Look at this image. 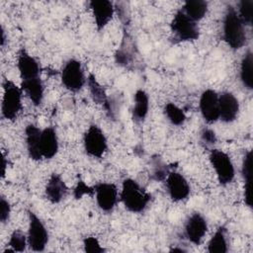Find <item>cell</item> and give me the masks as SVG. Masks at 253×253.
<instances>
[{"instance_id":"1","label":"cell","mask_w":253,"mask_h":253,"mask_svg":"<svg viewBox=\"0 0 253 253\" xmlns=\"http://www.w3.org/2000/svg\"><path fill=\"white\" fill-rule=\"evenodd\" d=\"M120 199L126 210L133 213H139L147 208L151 200V195L135 180L126 178L123 181Z\"/></svg>"},{"instance_id":"2","label":"cell","mask_w":253,"mask_h":253,"mask_svg":"<svg viewBox=\"0 0 253 253\" xmlns=\"http://www.w3.org/2000/svg\"><path fill=\"white\" fill-rule=\"evenodd\" d=\"M222 39L233 50L240 49L246 42L245 25L232 6L227 7L223 17Z\"/></svg>"},{"instance_id":"3","label":"cell","mask_w":253,"mask_h":253,"mask_svg":"<svg viewBox=\"0 0 253 253\" xmlns=\"http://www.w3.org/2000/svg\"><path fill=\"white\" fill-rule=\"evenodd\" d=\"M3 96L1 103L2 118L14 122L22 111V96L23 90L13 81L5 79L2 84Z\"/></svg>"},{"instance_id":"4","label":"cell","mask_w":253,"mask_h":253,"mask_svg":"<svg viewBox=\"0 0 253 253\" xmlns=\"http://www.w3.org/2000/svg\"><path fill=\"white\" fill-rule=\"evenodd\" d=\"M170 29L174 39L178 42H194L200 37V30L197 22L189 18L182 9L174 14L170 23Z\"/></svg>"},{"instance_id":"5","label":"cell","mask_w":253,"mask_h":253,"mask_svg":"<svg viewBox=\"0 0 253 253\" xmlns=\"http://www.w3.org/2000/svg\"><path fill=\"white\" fill-rule=\"evenodd\" d=\"M209 159L215 172L218 183L221 186L230 184L234 179L235 169L229 155L220 149H211Z\"/></svg>"},{"instance_id":"6","label":"cell","mask_w":253,"mask_h":253,"mask_svg":"<svg viewBox=\"0 0 253 253\" xmlns=\"http://www.w3.org/2000/svg\"><path fill=\"white\" fill-rule=\"evenodd\" d=\"M60 79L64 88L70 92L80 91L87 81L81 62L75 58H70L64 63Z\"/></svg>"},{"instance_id":"7","label":"cell","mask_w":253,"mask_h":253,"mask_svg":"<svg viewBox=\"0 0 253 253\" xmlns=\"http://www.w3.org/2000/svg\"><path fill=\"white\" fill-rule=\"evenodd\" d=\"M28 245L35 252H42L48 242V232L42 220L32 211H28Z\"/></svg>"},{"instance_id":"8","label":"cell","mask_w":253,"mask_h":253,"mask_svg":"<svg viewBox=\"0 0 253 253\" xmlns=\"http://www.w3.org/2000/svg\"><path fill=\"white\" fill-rule=\"evenodd\" d=\"M83 145L89 156L102 158L108 149L107 137L102 128L97 125H91L84 133Z\"/></svg>"},{"instance_id":"9","label":"cell","mask_w":253,"mask_h":253,"mask_svg":"<svg viewBox=\"0 0 253 253\" xmlns=\"http://www.w3.org/2000/svg\"><path fill=\"white\" fill-rule=\"evenodd\" d=\"M94 194L98 207L104 212H111L117 203L119 192L118 188L113 183L101 182L94 186Z\"/></svg>"},{"instance_id":"10","label":"cell","mask_w":253,"mask_h":253,"mask_svg":"<svg viewBox=\"0 0 253 253\" xmlns=\"http://www.w3.org/2000/svg\"><path fill=\"white\" fill-rule=\"evenodd\" d=\"M166 189L170 199L174 202L186 200L191 192L187 179L179 172H169L165 178Z\"/></svg>"},{"instance_id":"11","label":"cell","mask_w":253,"mask_h":253,"mask_svg":"<svg viewBox=\"0 0 253 253\" xmlns=\"http://www.w3.org/2000/svg\"><path fill=\"white\" fill-rule=\"evenodd\" d=\"M208 231L206 218L200 212H193L186 220L184 232L186 238L194 245H200Z\"/></svg>"},{"instance_id":"12","label":"cell","mask_w":253,"mask_h":253,"mask_svg":"<svg viewBox=\"0 0 253 253\" xmlns=\"http://www.w3.org/2000/svg\"><path fill=\"white\" fill-rule=\"evenodd\" d=\"M199 108L206 123L213 124L218 121V94L212 89L203 91L199 101Z\"/></svg>"},{"instance_id":"13","label":"cell","mask_w":253,"mask_h":253,"mask_svg":"<svg viewBox=\"0 0 253 253\" xmlns=\"http://www.w3.org/2000/svg\"><path fill=\"white\" fill-rule=\"evenodd\" d=\"M89 8L92 12L97 30H104L112 20L115 13L113 2L109 0H92L89 2Z\"/></svg>"},{"instance_id":"14","label":"cell","mask_w":253,"mask_h":253,"mask_svg":"<svg viewBox=\"0 0 253 253\" xmlns=\"http://www.w3.org/2000/svg\"><path fill=\"white\" fill-rule=\"evenodd\" d=\"M239 113V102L233 93L224 91L218 95V120L223 123H232Z\"/></svg>"},{"instance_id":"15","label":"cell","mask_w":253,"mask_h":253,"mask_svg":"<svg viewBox=\"0 0 253 253\" xmlns=\"http://www.w3.org/2000/svg\"><path fill=\"white\" fill-rule=\"evenodd\" d=\"M17 68L21 80L41 77L40 63L25 48H21L18 52Z\"/></svg>"},{"instance_id":"16","label":"cell","mask_w":253,"mask_h":253,"mask_svg":"<svg viewBox=\"0 0 253 253\" xmlns=\"http://www.w3.org/2000/svg\"><path fill=\"white\" fill-rule=\"evenodd\" d=\"M67 191L68 188L61 176L57 173H52L44 188L46 199L51 204H58L65 198Z\"/></svg>"},{"instance_id":"17","label":"cell","mask_w":253,"mask_h":253,"mask_svg":"<svg viewBox=\"0 0 253 253\" xmlns=\"http://www.w3.org/2000/svg\"><path fill=\"white\" fill-rule=\"evenodd\" d=\"M41 135L42 129L34 124H30L25 128L26 146L29 157L32 160L40 161L42 159L41 152Z\"/></svg>"},{"instance_id":"18","label":"cell","mask_w":253,"mask_h":253,"mask_svg":"<svg viewBox=\"0 0 253 253\" xmlns=\"http://www.w3.org/2000/svg\"><path fill=\"white\" fill-rule=\"evenodd\" d=\"M58 137L54 127L47 126L42 129L41 152L42 159L53 158L58 151Z\"/></svg>"},{"instance_id":"19","label":"cell","mask_w":253,"mask_h":253,"mask_svg":"<svg viewBox=\"0 0 253 253\" xmlns=\"http://www.w3.org/2000/svg\"><path fill=\"white\" fill-rule=\"evenodd\" d=\"M20 87L22 88L23 92H25V94L28 96V98L31 100L34 106L38 107L42 104L43 100V95H44V87L41 77L21 80Z\"/></svg>"},{"instance_id":"20","label":"cell","mask_w":253,"mask_h":253,"mask_svg":"<svg viewBox=\"0 0 253 253\" xmlns=\"http://www.w3.org/2000/svg\"><path fill=\"white\" fill-rule=\"evenodd\" d=\"M149 110V97L147 93L139 89L134 93L133 96V107H132V118L135 122H142Z\"/></svg>"},{"instance_id":"21","label":"cell","mask_w":253,"mask_h":253,"mask_svg":"<svg viewBox=\"0 0 253 253\" xmlns=\"http://www.w3.org/2000/svg\"><path fill=\"white\" fill-rule=\"evenodd\" d=\"M240 81L247 90L253 89V53L248 50L240 61Z\"/></svg>"},{"instance_id":"22","label":"cell","mask_w":253,"mask_h":253,"mask_svg":"<svg viewBox=\"0 0 253 253\" xmlns=\"http://www.w3.org/2000/svg\"><path fill=\"white\" fill-rule=\"evenodd\" d=\"M86 83L88 85V89L90 91V96L93 99V101L96 104L103 105L107 111H110L109 101H108L106 91H105L104 87L97 81L96 77L93 74H90L87 78Z\"/></svg>"},{"instance_id":"23","label":"cell","mask_w":253,"mask_h":253,"mask_svg":"<svg viewBox=\"0 0 253 253\" xmlns=\"http://www.w3.org/2000/svg\"><path fill=\"white\" fill-rule=\"evenodd\" d=\"M207 250L210 253H226L228 251L226 230L223 226L218 227L212 234L209 240Z\"/></svg>"},{"instance_id":"24","label":"cell","mask_w":253,"mask_h":253,"mask_svg":"<svg viewBox=\"0 0 253 253\" xmlns=\"http://www.w3.org/2000/svg\"><path fill=\"white\" fill-rule=\"evenodd\" d=\"M182 10L189 18L198 22L206 16L208 11V2L203 0H189L184 3Z\"/></svg>"},{"instance_id":"25","label":"cell","mask_w":253,"mask_h":253,"mask_svg":"<svg viewBox=\"0 0 253 253\" xmlns=\"http://www.w3.org/2000/svg\"><path fill=\"white\" fill-rule=\"evenodd\" d=\"M164 114L167 120L174 126H182L186 121L185 112L174 103H167L164 106Z\"/></svg>"},{"instance_id":"26","label":"cell","mask_w":253,"mask_h":253,"mask_svg":"<svg viewBox=\"0 0 253 253\" xmlns=\"http://www.w3.org/2000/svg\"><path fill=\"white\" fill-rule=\"evenodd\" d=\"M7 245L10 249L5 250L4 252H23L28 245V237L22 230L16 229L11 233Z\"/></svg>"},{"instance_id":"27","label":"cell","mask_w":253,"mask_h":253,"mask_svg":"<svg viewBox=\"0 0 253 253\" xmlns=\"http://www.w3.org/2000/svg\"><path fill=\"white\" fill-rule=\"evenodd\" d=\"M252 0H241L238 3V16L245 26H251L252 24Z\"/></svg>"},{"instance_id":"28","label":"cell","mask_w":253,"mask_h":253,"mask_svg":"<svg viewBox=\"0 0 253 253\" xmlns=\"http://www.w3.org/2000/svg\"><path fill=\"white\" fill-rule=\"evenodd\" d=\"M241 173L244 180V185H251L252 181V152L248 150L242 160Z\"/></svg>"},{"instance_id":"29","label":"cell","mask_w":253,"mask_h":253,"mask_svg":"<svg viewBox=\"0 0 253 253\" xmlns=\"http://www.w3.org/2000/svg\"><path fill=\"white\" fill-rule=\"evenodd\" d=\"M94 187L88 186L82 179H79L73 190V196L76 200L82 199L85 195H93Z\"/></svg>"},{"instance_id":"30","label":"cell","mask_w":253,"mask_h":253,"mask_svg":"<svg viewBox=\"0 0 253 253\" xmlns=\"http://www.w3.org/2000/svg\"><path fill=\"white\" fill-rule=\"evenodd\" d=\"M83 247L86 252L90 253H101L105 251V249L101 246L98 239L94 236L85 237L83 240Z\"/></svg>"},{"instance_id":"31","label":"cell","mask_w":253,"mask_h":253,"mask_svg":"<svg viewBox=\"0 0 253 253\" xmlns=\"http://www.w3.org/2000/svg\"><path fill=\"white\" fill-rule=\"evenodd\" d=\"M11 214V206L10 203L5 199V197L1 196L0 199V219L2 223H5L9 220Z\"/></svg>"},{"instance_id":"32","label":"cell","mask_w":253,"mask_h":253,"mask_svg":"<svg viewBox=\"0 0 253 253\" xmlns=\"http://www.w3.org/2000/svg\"><path fill=\"white\" fill-rule=\"evenodd\" d=\"M201 138L207 144H213L216 141L215 132L211 128H204L201 132Z\"/></svg>"},{"instance_id":"33","label":"cell","mask_w":253,"mask_h":253,"mask_svg":"<svg viewBox=\"0 0 253 253\" xmlns=\"http://www.w3.org/2000/svg\"><path fill=\"white\" fill-rule=\"evenodd\" d=\"M6 167H7V164H6V161H5V156L2 155V178H4V176H5Z\"/></svg>"},{"instance_id":"34","label":"cell","mask_w":253,"mask_h":253,"mask_svg":"<svg viewBox=\"0 0 253 253\" xmlns=\"http://www.w3.org/2000/svg\"><path fill=\"white\" fill-rule=\"evenodd\" d=\"M5 41H6L5 31H4L3 27H2V28H1V46H4V44H5Z\"/></svg>"}]
</instances>
